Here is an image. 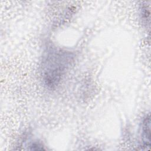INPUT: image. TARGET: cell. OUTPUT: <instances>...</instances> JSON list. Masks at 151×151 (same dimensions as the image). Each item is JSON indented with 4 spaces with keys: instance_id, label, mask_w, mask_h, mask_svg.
<instances>
[{
    "instance_id": "1",
    "label": "cell",
    "mask_w": 151,
    "mask_h": 151,
    "mask_svg": "<svg viewBox=\"0 0 151 151\" xmlns=\"http://www.w3.org/2000/svg\"><path fill=\"white\" fill-rule=\"evenodd\" d=\"M71 56L65 51L50 50L43 64L44 80L48 86H55L66 69Z\"/></svg>"
},
{
    "instance_id": "2",
    "label": "cell",
    "mask_w": 151,
    "mask_h": 151,
    "mask_svg": "<svg viewBox=\"0 0 151 151\" xmlns=\"http://www.w3.org/2000/svg\"><path fill=\"white\" fill-rule=\"evenodd\" d=\"M150 114L146 115L142 123V140L143 146L148 149L150 146Z\"/></svg>"
}]
</instances>
